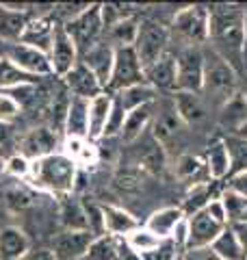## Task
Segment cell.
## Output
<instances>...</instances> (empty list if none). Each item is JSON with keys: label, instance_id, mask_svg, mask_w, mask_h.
Returning a JSON list of instances; mask_svg holds the SVG:
<instances>
[{"label": "cell", "instance_id": "24", "mask_svg": "<svg viewBox=\"0 0 247 260\" xmlns=\"http://www.w3.org/2000/svg\"><path fill=\"white\" fill-rule=\"evenodd\" d=\"M219 126L228 135H241L247 128V100L241 91L219 109Z\"/></svg>", "mask_w": 247, "mask_h": 260}, {"label": "cell", "instance_id": "4", "mask_svg": "<svg viewBox=\"0 0 247 260\" xmlns=\"http://www.w3.org/2000/svg\"><path fill=\"white\" fill-rule=\"evenodd\" d=\"M208 7L189 5L176 11L169 26L171 39L180 42V48H204L208 44Z\"/></svg>", "mask_w": 247, "mask_h": 260}, {"label": "cell", "instance_id": "18", "mask_svg": "<svg viewBox=\"0 0 247 260\" xmlns=\"http://www.w3.org/2000/svg\"><path fill=\"white\" fill-rule=\"evenodd\" d=\"M56 20L52 15H33L30 22L26 24V28L22 32V44H26L35 50L48 54L52 48V37H54Z\"/></svg>", "mask_w": 247, "mask_h": 260}, {"label": "cell", "instance_id": "56", "mask_svg": "<svg viewBox=\"0 0 247 260\" xmlns=\"http://www.w3.org/2000/svg\"><path fill=\"white\" fill-rule=\"evenodd\" d=\"M243 260H247V256H245V258H243Z\"/></svg>", "mask_w": 247, "mask_h": 260}, {"label": "cell", "instance_id": "49", "mask_svg": "<svg viewBox=\"0 0 247 260\" xmlns=\"http://www.w3.org/2000/svg\"><path fill=\"white\" fill-rule=\"evenodd\" d=\"M22 260H56V258H54V254L50 249H35V251L30 249Z\"/></svg>", "mask_w": 247, "mask_h": 260}, {"label": "cell", "instance_id": "32", "mask_svg": "<svg viewBox=\"0 0 247 260\" xmlns=\"http://www.w3.org/2000/svg\"><path fill=\"white\" fill-rule=\"evenodd\" d=\"M137 35H139V20L135 15H130V18H123L117 24H113L104 32V42L111 44L115 50L117 48H133L137 42Z\"/></svg>", "mask_w": 247, "mask_h": 260}, {"label": "cell", "instance_id": "21", "mask_svg": "<svg viewBox=\"0 0 247 260\" xmlns=\"http://www.w3.org/2000/svg\"><path fill=\"white\" fill-rule=\"evenodd\" d=\"M145 74V83L154 87L156 91H176V54L167 52L165 56H161L156 63L147 65L143 70Z\"/></svg>", "mask_w": 247, "mask_h": 260}, {"label": "cell", "instance_id": "54", "mask_svg": "<svg viewBox=\"0 0 247 260\" xmlns=\"http://www.w3.org/2000/svg\"><path fill=\"white\" fill-rule=\"evenodd\" d=\"M241 135H245V137H247V128H245V130H243V133H241Z\"/></svg>", "mask_w": 247, "mask_h": 260}, {"label": "cell", "instance_id": "2", "mask_svg": "<svg viewBox=\"0 0 247 260\" xmlns=\"http://www.w3.org/2000/svg\"><path fill=\"white\" fill-rule=\"evenodd\" d=\"M80 169L76 162L68 158L63 152H54L46 158L33 160L30 167V184L41 193H50L56 198H65L76 191Z\"/></svg>", "mask_w": 247, "mask_h": 260}, {"label": "cell", "instance_id": "39", "mask_svg": "<svg viewBox=\"0 0 247 260\" xmlns=\"http://www.w3.org/2000/svg\"><path fill=\"white\" fill-rule=\"evenodd\" d=\"M145 178H147V174L143 172V169H139L135 162H133V165L121 167L119 172L115 174L113 184H115V189L121 191V193H137L143 186Z\"/></svg>", "mask_w": 247, "mask_h": 260}, {"label": "cell", "instance_id": "19", "mask_svg": "<svg viewBox=\"0 0 247 260\" xmlns=\"http://www.w3.org/2000/svg\"><path fill=\"white\" fill-rule=\"evenodd\" d=\"M102 219H104V234H109L113 239H126L130 232L141 228L139 219L133 213H128L126 208L115 204L102 206Z\"/></svg>", "mask_w": 247, "mask_h": 260}, {"label": "cell", "instance_id": "10", "mask_svg": "<svg viewBox=\"0 0 247 260\" xmlns=\"http://www.w3.org/2000/svg\"><path fill=\"white\" fill-rule=\"evenodd\" d=\"M59 145H61L59 133L52 126H35L20 139L18 154H22L24 158H28L33 162V160H39V158H46L50 154H54Z\"/></svg>", "mask_w": 247, "mask_h": 260}, {"label": "cell", "instance_id": "31", "mask_svg": "<svg viewBox=\"0 0 247 260\" xmlns=\"http://www.w3.org/2000/svg\"><path fill=\"white\" fill-rule=\"evenodd\" d=\"M41 78H35L15 68L11 61H7L5 56H0V91L11 93L15 89H26V87H37Z\"/></svg>", "mask_w": 247, "mask_h": 260}, {"label": "cell", "instance_id": "52", "mask_svg": "<svg viewBox=\"0 0 247 260\" xmlns=\"http://www.w3.org/2000/svg\"><path fill=\"white\" fill-rule=\"evenodd\" d=\"M0 158H5V150H3V143H0Z\"/></svg>", "mask_w": 247, "mask_h": 260}, {"label": "cell", "instance_id": "36", "mask_svg": "<svg viewBox=\"0 0 247 260\" xmlns=\"http://www.w3.org/2000/svg\"><path fill=\"white\" fill-rule=\"evenodd\" d=\"M113 95H117V100L121 102L123 111L130 113V111H135L139 107H143V104H152L156 100V89L150 87L147 83H141V85L123 89V91H119V93H113Z\"/></svg>", "mask_w": 247, "mask_h": 260}, {"label": "cell", "instance_id": "16", "mask_svg": "<svg viewBox=\"0 0 247 260\" xmlns=\"http://www.w3.org/2000/svg\"><path fill=\"white\" fill-rule=\"evenodd\" d=\"M182 126L184 124L178 117V113L174 109V102L161 104V107H156V102H154V119H152V126H150L154 141H159L165 148L169 141H174L180 135Z\"/></svg>", "mask_w": 247, "mask_h": 260}, {"label": "cell", "instance_id": "41", "mask_svg": "<svg viewBox=\"0 0 247 260\" xmlns=\"http://www.w3.org/2000/svg\"><path fill=\"white\" fill-rule=\"evenodd\" d=\"M80 260H119L117 256V239L109 237V234H102V237H96L94 243L89 245L87 254Z\"/></svg>", "mask_w": 247, "mask_h": 260}, {"label": "cell", "instance_id": "40", "mask_svg": "<svg viewBox=\"0 0 247 260\" xmlns=\"http://www.w3.org/2000/svg\"><path fill=\"white\" fill-rule=\"evenodd\" d=\"M219 202L226 210V217H228V225L230 223H236V221H243V217L247 213V200L243 198L241 193H236L232 189H224L219 193Z\"/></svg>", "mask_w": 247, "mask_h": 260}, {"label": "cell", "instance_id": "29", "mask_svg": "<svg viewBox=\"0 0 247 260\" xmlns=\"http://www.w3.org/2000/svg\"><path fill=\"white\" fill-rule=\"evenodd\" d=\"M176 176H178V180L187 182L189 186L215 182L210 178V172H208V167H206L204 158L193 156V154H182V156L176 160Z\"/></svg>", "mask_w": 247, "mask_h": 260}, {"label": "cell", "instance_id": "22", "mask_svg": "<svg viewBox=\"0 0 247 260\" xmlns=\"http://www.w3.org/2000/svg\"><path fill=\"white\" fill-rule=\"evenodd\" d=\"M61 152L76 162L78 169H94L102 158L100 148L96 145V141L78 139V137H68V139H63V150Z\"/></svg>", "mask_w": 247, "mask_h": 260}, {"label": "cell", "instance_id": "42", "mask_svg": "<svg viewBox=\"0 0 247 260\" xmlns=\"http://www.w3.org/2000/svg\"><path fill=\"white\" fill-rule=\"evenodd\" d=\"M123 119H126V111H123L121 102L117 100V95H113V107H111V113H109V121H106V128H104V137H102V139L119 137L121 128H123Z\"/></svg>", "mask_w": 247, "mask_h": 260}, {"label": "cell", "instance_id": "50", "mask_svg": "<svg viewBox=\"0 0 247 260\" xmlns=\"http://www.w3.org/2000/svg\"><path fill=\"white\" fill-rule=\"evenodd\" d=\"M5 174H7V158H0V180H3Z\"/></svg>", "mask_w": 247, "mask_h": 260}, {"label": "cell", "instance_id": "5", "mask_svg": "<svg viewBox=\"0 0 247 260\" xmlns=\"http://www.w3.org/2000/svg\"><path fill=\"white\" fill-rule=\"evenodd\" d=\"M65 32L70 35V39L76 46L78 54L82 56L87 50H91L96 44H100L104 39V26H102V13H100V5L91 3L82 11L78 18H74L70 22L63 24Z\"/></svg>", "mask_w": 247, "mask_h": 260}, {"label": "cell", "instance_id": "1", "mask_svg": "<svg viewBox=\"0 0 247 260\" xmlns=\"http://www.w3.org/2000/svg\"><path fill=\"white\" fill-rule=\"evenodd\" d=\"M208 48H212L238 76L245 74L247 9L234 3L208 7Z\"/></svg>", "mask_w": 247, "mask_h": 260}, {"label": "cell", "instance_id": "55", "mask_svg": "<svg viewBox=\"0 0 247 260\" xmlns=\"http://www.w3.org/2000/svg\"><path fill=\"white\" fill-rule=\"evenodd\" d=\"M243 221H247V213H245V217H243Z\"/></svg>", "mask_w": 247, "mask_h": 260}, {"label": "cell", "instance_id": "47", "mask_svg": "<svg viewBox=\"0 0 247 260\" xmlns=\"http://www.w3.org/2000/svg\"><path fill=\"white\" fill-rule=\"evenodd\" d=\"M228 189L241 193L243 198L247 200V172H245V174H238V176H234V178H230V180H228Z\"/></svg>", "mask_w": 247, "mask_h": 260}, {"label": "cell", "instance_id": "23", "mask_svg": "<svg viewBox=\"0 0 247 260\" xmlns=\"http://www.w3.org/2000/svg\"><path fill=\"white\" fill-rule=\"evenodd\" d=\"M113 107V95L104 91L89 100V113H87V139L100 141L104 137V128L109 121V113Z\"/></svg>", "mask_w": 247, "mask_h": 260}, {"label": "cell", "instance_id": "37", "mask_svg": "<svg viewBox=\"0 0 247 260\" xmlns=\"http://www.w3.org/2000/svg\"><path fill=\"white\" fill-rule=\"evenodd\" d=\"M210 249L221 258V260H243L247 254L243 251L241 243H238L234 230L230 225H226V230L219 234V237L212 241Z\"/></svg>", "mask_w": 247, "mask_h": 260}, {"label": "cell", "instance_id": "30", "mask_svg": "<svg viewBox=\"0 0 247 260\" xmlns=\"http://www.w3.org/2000/svg\"><path fill=\"white\" fill-rule=\"evenodd\" d=\"M87 113H89V100L72 98L63 121V139H68V137L87 139Z\"/></svg>", "mask_w": 247, "mask_h": 260}, {"label": "cell", "instance_id": "14", "mask_svg": "<svg viewBox=\"0 0 247 260\" xmlns=\"http://www.w3.org/2000/svg\"><path fill=\"white\" fill-rule=\"evenodd\" d=\"M96 234L94 232H68L63 230L52 239L50 251L54 254L56 260H80L87 254L89 245L94 243Z\"/></svg>", "mask_w": 247, "mask_h": 260}, {"label": "cell", "instance_id": "53", "mask_svg": "<svg viewBox=\"0 0 247 260\" xmlns=\"http://www.w3.org/2000/svg\"><path fill=\"white\" fill-rule=\"evenodd\" d=\"M174 260H184V256H182V251H180V254H178V256H176Z\"/></svg>", "mask_w": 247, "mask_h": 260}, {"label": "cell", "instance_id": "13", "mask_svg": "<svg viewBox=\"0 0 247 260\" xmlns=\"http://www.w3.org/2000/svg\"><path fill=\"white\" fill-rule=\"evenodd\" d=\"M33 18V5H0V44H15Z\"/></svg>", "mask_w": 247, "mask_h": 260}, {"label": "cell", "instance_id": "7", "mask_svg": "<svg viewBox=\"0 0 247 260\" xmlns=\"http://www.w3.org/2000/svg\"><path fill=\"white\" fill-rule=\"evenodd\" d=\"M141 83H145V74H143V65L139 61L135 48H117V50H115L113 70H111L106 91L119 93L123 89L141 85Z\"/></svg>", "mask_w": 247, "mask_h": 260}, {"label": "cell", "instance_id": "9", "mask_svg": "<svg viewBox=\"0 0 247 260\" xmlns=\"http://www.w3.org/2000/svg\"><path fill=\"white\" fill-rule=\"evenodd\" d=\"M0 56H5L7 61H11L15 68H20L22 72L35 76V78H46L52 76V65L48 54L35 50L22 42L15 44H0Z\"/></svg>", "mask_w": 247, "mask_h": 260}, {"label": "cell", "instance_id": "3", "mask_svg": "<svg viewBox=\"0 0 247 260\" xmlns=\"http://www.w3.org/2000/svg\"><path fill=\"white\" fill-rule=\"evenodd\" d=\"M241 91V76L212 50L204 46V83H202V98L206 104L224 107L232 95Z\"/></svg>", "mask_w": 247, "mask_h": 260}, {"label": "cell", "instance_id": "33", "mask_svg": "<svg viewBox=\"0 0 247 260\" xmlns=\"http://www.w3.org/2000/svg\"><path fill=\"white\" fill-rule=\"evenodd\" d=\"M204 162L210 172V178L215 182L224 180V178L230 176V156H228V150H226V143L224 139H217L212 141L208 148H206V154H204Z\"/></svg>", "mask_w": 247, "mask_h": 260}, {"label": "cell", "instance_id": "51", "mask_svg": "<svg viewBox=\"0 0 247 260\" xmlns=\"http://www.w3.org/2000/svg\"><path fill=\"white\" fill-rule=\"evenodd\" d=\"M241 93L245 95V100H247V76H245V80L241 83Z\"/></svg>", "mask_w": 247, "mask_h": 260}, {"label": "cell", "instance_id": "44", "mask_svg": "<svg viewBox=\"0 0 247 260\" xmlns=\"http://www.w3.org/2000/svg\"><path fill=\"white\" fill-rule=\"evenodd\" d=\"M30 167H33V162L28 158H24L22 154H13V156L7 158V174L13 176V178L28 180L30 178Z\"/></svg>", "mask_w": 247, "mask_h": 260}, {"label": "cell", "instance_id": "15", "mask_svg": "<svg viewBox=\"0 0 247 260\" xmlns=\"http://www.w3.org/2000/svg\"><path fill=\"white\" fill-rule=\"evenodd\" d=\"M61 83L70 91L72 98H82V100H91V98L106 91L100 80L94 76V72L89 70L87 65H82L80 61H78L76 68L61 78Z\"/></svg>", "mask_w": 247, "mask_h": 260}, {"label": "cell", "instance_id": "8", "mask_svg": "<svg viewBox=\"0 0 247 260\" xmlns=\"http://www.w3.org/2000/svg\"><path fill=\"white\" fill-rule=\"evenodd\" d=\"M204 48H180L176 54V91L202 93Z\"/></svg>", "mask_w": 247, "mask_h": 260}, {"label": "cell", "instance_id": "27", "mask_svg": "<svg viewBox=\"0 0 247 260\" xmlns=\"http://www.w3.org/2000/svg\"><path fill=\"white\" fill-rule=\"evenodd\" d=\"M184 219V213L180 206H165L159 208L147 217V221L143 223L145 230H150L152 234H156L161 241H169L171 232L176 230V225Z\"/></svg>", "mask_w": 247, "mask_h": 260}, {"label": "cell", "instance_id": "35", "mask_svg": "<svg viewBox=\"0 0 247 260\" xmlns=\"http://www.w3.org/2000/svg\"><path fill=\"white\" fill-rule=\"evenodd\" d=\"M226 150L230 156V178L247 172V137L245 135H228L226 139Z\"/></svg>", "mask_w": 247, "mask_h": 260}, {"label": "cell", "instance_id": "34", "mask_svg": "<svg viewBox=\"0 0 247 260\" xmlns=\"http://www.w3.org/2000/svg\"><path fill=\"white\" fill-rule=\"evenodd\" d=\"M217 198H219V193L215 189V182L197 184V186H191V189H189L187 198H184L180 208H182L184 217H191L195 213H200V210H204L212 200H217Z\"/></svg>", "mask_w": 247, "mask_h": 260}, {"label": "cell", "instance_id": "43", "mask_svg": "<svg viewBox=\"0 0 247 260\" xmlns=\"http://www.w3.org/2000/svg\"><path fill=\"white\" fill-rule=\"evenodd\" d=\"M22 115V104L11 93H0V124H13Z\"/></svg>", "mask_w": 247, "mask_h": 260}, {"label": "cell", "instance_id": "17", "mask_svg": "<svg viewBox=\"0 0 247 260\" xmlns=\"http://www.w3.org/2000/svg\"><path fill=\"white\" fill-rule=\"evenodd\" d=\"M171 102H174V109L184 126H200L208 117V104H206L202 93L174 91L171 93Z\"/></svg>", "mask_w": 247, "mask_h": 260}, {"label": "cell", "instance_id": "45", "mask_svg": "<svg viewBox=\"0 0 247 260\" xmlns=\"http://www.w3.org/2000/svg\"><path fill=\"white\" fill-rule=\"evenodd\" d=\"M178 254H180V249L174 245V243H171V241H165L156 251L141 256V260H174Z\"/></svg>", "mask_w": 247, "mask_h": 260}, {"label": "cell", "instance_id": "12", "mask_svg": "<svg viewBox=\"0 0 247 260\" xmlns=\"http://www.w3.org/2000/svg\"><path fill=\"white\" fill-rule=\"evenodd\" d=\"M189 221V243L187 249H202V247H210L221 232L226 230V223L217 221L208 210H200L191 217H187Z\"/></svg>", "mask_w": 247, "mask_h": 260}, {"label": "cell", "instance_id": "26", "mask_svg": "<svg viewBox=\"0 0 247 260\" xmlns=\"http://www.w3.org/2000/svg\"><path fill=\"white\" fill-rule=\"evenodd\" d=\"M30 251L28 234L18 225L0 228V260H22Z\"/></svg>", "mask_w": 247, "mask_h": 260}, {"label": "cell", "instance_id": "6", "mask_svg": "<svg viewBox=\"0 0 247 260\" xmlns=\"http://www.w3.org/2000/svg\"><path fill=\"white\" fill-rule=\"evenodd\" d=\"M169 44H171V35H169V26H165L163 22L156 20H143L139 22V35L135 42V52L141 61L143 70L147 65H152L169 52Z\"/></svg>", "mask_w": 247, "mask_h": 260}, {"label": "cell", "instance_id": "25", "mask_svg": "<svg viewBox=\"0 0 247 260\" xmlns=\"http://www.w3.org/2000/svg\"><path fill=\"white\" fill-rule=\"evenodd\" d=\"M154 102L152 104H143V107H139L135 111L126 113L123 128H121V133H119V139L123 143L133 145V143H137L145 135V130H150L152 119H154Z\"/></svg>", "mask_w": 247, "mask_h": 260}, {"label": "cell", "instance_id": "28", "mask_svg": "<svg viewBox=\"0 0 247 260\" xmlns=\"http://www.w3.org/2000/svg\"><path fill=\"white\" fill-rule=\"evenodd\" d=\"M59 200H61V204H59V221L63 225V230H68V232H85V230H89V219H87L85 204H82L80 200L74 198V195H65V198H59Z\"/></svg>", "mask_w": 247, "mask_h": 260}, {"label": "cell", "instance_id": "46", "mask_svg": "<svg viewBox=\"0 0 247 260\" xmlns=\"http://www.w3.org/2000/svg\"><path fill=\"white\" fill-rule=\"evenodd\" d=\"M184 260H221L210 247H202V249H184L182 251Z\"/></svg>", "mask_w": 247, "mask_h": 260}, {"label": "cell", "instance_id": "48", "mask_svg": "<svg viewBox=\"0 0 247 260\" xmlns=\"http://www.w3.org/2000/svg\"><path fill=\"white\" fill-rule=\"evenodd\" d=\"M230 228H232V230H234V234H236L238 243H241L243 251L247 254V221H236V223H230Z\"/></svg>", "mask_w": 247, "mask_h": 260}, {"label": "cell", "instance_id": "11", "mask_svg": "<svg viewBox=\"0 0 247 260\" xmlns=\"http://www.w3.org/2000/svg\"><path fill=\"white\" fill-rule=\"evenodd\" d=\"M48 59H50V65H52V76H56V78H63L68 72H72L76 68L78 61H80L76 46H74L70 35L65 32L61 22H56L52 48H50V52H48Z\"/></svg>", "mask_w": 247, "mask_h": 260}, {"label": "cell", "instance_id": "57", "mask_svg": "<svg viewBox=\"0 0 247 260\" xmlns=\"http://www.w3.org/2000/svg\"><path fill=\"white\" fill-rule=\"evenodd\" d=\"M0 93H5V91H0Z\"/></svg>", "mask_w": 247, "mask_h": 260}, {"label": "cell", "instance_id": "20", "mask_svg": "<svg viewBox=\"0 0 247 260\" xmlns=\"http://www.w3.org/2000/svg\"><path fill=\"white\" fill-rule=\"evenodd\" d=\"M113 59H115V48L102 39L100 44H96L91 50H87L80 56V63L87 65V68L94 72V76L100 80L102 87L106 89L109 78H111V70H113Z\"/></svg>", "mask_w": 247, "mask_h": 260}, {"label": "cell", "instance_id": "38", "mask_svg": "<svg viewBox=\"0 0 247 260\" xmlns=\"http://www.w3.org/2000/svg\"><path fill=\"white\" fill-rule=\"evenodd\" d=\"M123 243L135 251L137 256H145V254H152V251H156L165 241H161L156 234H152L150 230H145V228H137L135 232H130L126 239H123Z\"/></svg>", "mask_w": 247, "mask_h": 260}]
</instances>
